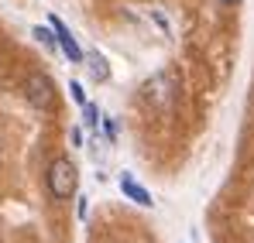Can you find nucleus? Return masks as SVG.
<instances>
[{
  "instance_id": "f257e3e1",
  "label": "nucleus",
  "mask_w": 254,
  "mask_h": 243,
  "mask_svg": "<svg viewBox=\"0 0 254 243\" xmlns=\"http://www.w3.org/2000/svg\"><path fill=\"white\" fill-rule=\"evenodd\" d=\"M45 185L55 199H72L76 195V185H79V171L69 158H55L45 171Z\"/></svg>"
},
{
  "instance_id": "f03ea898",
  "label": "nucleus",
  "mask_w": 254,
  "mask_h": 243,
  "mask_svg": "<svg viewBox=\"0 0 254 243\" xmlns=\"http://www.w3.org/2000/svg\"><path fill=\"white\" fill-rule=\"evenodd\" d=\"M24 99L35 106V110H55V82L48 79L45 72H28V79H24Z\"/></svg>"
},
{
  "instance_id": "7ed1b4c3",
  "label": "nucleus",
  "mask_w": 254,
  "mask_h": 243,
  "mask_svg": "<svg viewBox=\"0 0 254 243\" xmlns=\"http://www.w3.org/2000/svg\"><path fill=\"white\" fill-rule=\"evenodd\" d=\"M144 96H148V103H151V106H158V110L172 106V79L165 76V72L151 76V79L144 82Z\"/></svg>"
},
{
  "instance_id": "20e7f679",
  "label": "nucleus",
  "mask_w": 254,
  "mask_h": 243,
  "mask_svg": "<svg viewBox=\"0 0 254 243\" xmlns=\"http://www.w3.org/2000/svg\"><path fill=\"white\" fill-rule=\"evenodd\" d=\"M48 24H52V31H55V38H59V48L65 51V58H69V62H83V51H79V45H76V38H72V31H69L55 14L48 17Z\"/></svg>"
},
{
  "instance_id": "39448f33",
  "label": "nucleus",
  "mask_w": 254,
  "mask_h": 243,
  "mask_svg": "<svg viewBox=\"0 0 254 243\" xmlns=\"http://www.w3.org/2000/svg\"><path fill=\"white\" fill-rule=\"evenodd\" d=\"M83 62H86V72H89L93 82H107L110 79V65H107V58H103L100 51H86Z\"/></svg>"
},
{
  "instance_id": "423d86ee",
  "label": "nucleus",
  "mask_w": 254,
  "mask_h": 243,
  "mask_svg": "<svg viewBox=\"0 0 254 243\" xmlns=\"http://www.w3.org/2000/svg\"><path fill=\"white\" fill-rule=\"evenodd\" d=\"M121 189H124V195L127 199H134V202L137 205H144V209H151V195H148V192H144V189H141V185H134V182H130V178H124V182H121Z\"/></svg>"
},
{
  "instance_id": "0eeeda50",
  "label": "nucleus",
  "mask_w": 254,
  "mask_h": 243,
  "mask_svg": "<svg viewBox=\"0 0 254 243\" xmlns=\"http://www.w3.org/2000/svg\"><path fill=\"white\" fill-rule=\"evenodd\" d=\"M31 35H35V38L42 41V45L48 48V51H55V45H59V38H52V31H48V28H35Z\"/></svg>"
},
{
  "instance_id": "6e6552de",
  "label": "nucleus",
  "mask_w": 254,
  "mask_h": 243,
  "mask_svg": "<svg viewBox=\"0 0 254 243\" xmlns=\"http://www.w3.org/2000/svg\"><path fill=\"white\" fill-rule=\"evenodd\" d=\"M69 89H72V99H76V103L83 106V103H86V93H83V86H79V82H72Z\"/></svg>"
},
{
  "instance_id": "1a4fd4ad",
  "label": "nucleus",
  "mask_w": 254,
  "mask_h": 243,
  "mask_svg": "<svg viewBox=\"0 0 254 243\" xmlns=\"http://www.w3.org/2000/svg\"><path fill=\"white\" fill-rule=\"evenodd\" d=\"M86 212H89V205H86V199H79V205H76V216H79V219H86Z\"/></svg>"
},
{
  "instance_id": "9d476101",
  "label": "nucleus",
  "mask_w": 254,
  "mask_h": 243,
  "mask_svg": "<svg viewBox=\"0 0 254 243\" xmlns=\"http://www.w3.org/2000/svg\"><path fill=\"white\" fill-rule=\"evenodd\" d=\"M220 3H227V7H234V3H237V0H220Z\"/></svg>"
}]
</instances>
